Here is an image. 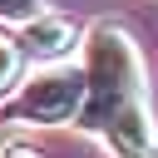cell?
<instances>
[{
  "label": "cell",
  "instance_id": "obj_1",
  "mask_svg": "<svg viewBox=\"0 0 158 158\" xmlns=\"http://www.w3.org/2000/svg\"><path fill=\"white\" fill-rule=\"evenodd\" d=\"M84 109L79 123L104 133L118 158H153L158 128L148 114V89H143V64L133 49V35L123 25H94L84 40Z\"/></svg>",
  "mask_w": 158,
  "mask_h": 158
},
{
  "label": "cell",
  "instance_id": "obj_2",
  "mask_svg": "<svg viewBox=\"0 0 158 158\" xmlns=\"http://www.w3.org/2000/svg\"><path fill=\"white\" fill-rule=\"evenodd\" d=\"M84 94H89L84 69H44L20 89V99L10 104V118H20V123H64V118H79Z\"/></svg>",
  "mask_w": 158,
  "mask_h": 158
},
{
  "label": "cell",
  "instance_id": "obj_3",
  "mask_svg": "<svg viewBox=\"0 0 158 158\" xmlns=\"http://www.w3.org/2000/svg\"><path fill=\"white\" fill-rule=\"evenodd\" d=\"M74 40H79V30H74L64 15H40V20H30V25H25L20 49H25V54H35V59H59V54H69V49H74Z\"/></svg>",
  "mask_w": 158,
  "mask_h": 158
},
{
  "label": "cell",
  "instance_id": "obj_4",
  "mask_svg": "<svg viewBox=\"0 0 158 158\" xmlns=\"http://www.w3.org/2000/svg\"><path fill=\"white\" fill-rule=\"evenodd\" d=\"M44 15V0H0V20H15V25H30Z\"/></svg>",
  "mask_w": 158,
  "mask_h": 158
},
{
  "label": "cell",
  "instance_id": "obj_5",
  "mask_svg": "<svg viewBox=\"0 0 158 158\" xmlns=\"http://www.w3.org/2000/svg\"><path fill=\"white\" fill-rule=\"evenodd\" d=\"M15 74H20V49H15L10 40H0V89H10Z\"/></svg>",
  "mask_w": 158,
  "mask_h": 158
},
{
  "label": "cell",
  "instance_id": "obj_6",
  "mask_svg": "<svg viewBox=\"0 0 158 158\" xmlns=\"http://www.w3.org/2000/svg\"><path fill=\"white\" fill-rule=\"evenodd\" d=\"M0 158H40V153H30V148H5Z\"/></svg>",
  "mask_w": 158,
  "mask_h": 158
}]
</instances>
